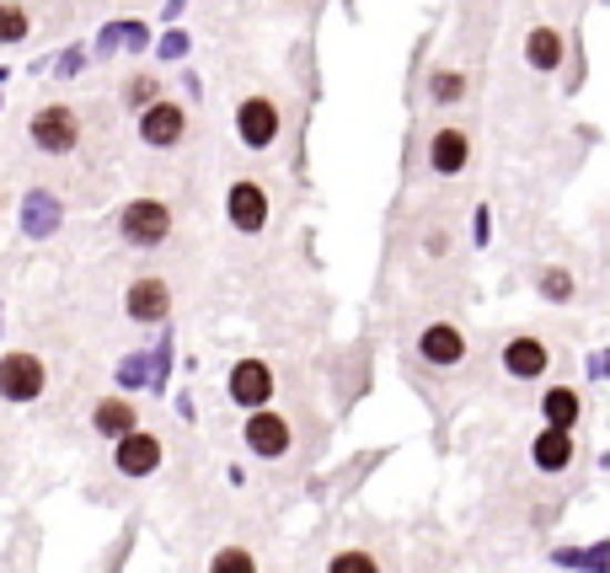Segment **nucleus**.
<instances>
[{
    "label": "nucleus",
    "mask_w": 610,
    "mask_h": 573,
    "mask_svg": "<svg viewBox=\"0 0 610 573\" xmlns=\"http://www.w3.org/2000/svg\"><path fill=\"white\" fill-rule=\"evenodd\" d=\"M81 134H87V123H81V113H75L70 102H43V108H32V119H28L32 151L70 155L81 145Z\"/></svg>",
    "instance_id": "1"
},
{
    "label": "nucleus",
    "mask_w": 610,
    "mask_h": 573,
    "mask_svg": "<svg viewBox=\"0 0 610 573\" xmlns=\"http://www.w3.org/2000/svg\"><path fill=\"white\" fill-rule=\"evenodd\" d=\"M172 225H177V210L166 204V199H129L119 210V237L129 247H140V252H151L172 237Z\"/></svg>",
    "instance_id": "2"
},
{
    "label": "nucleus",
    "mask_w": 610,
    "mask_h": 573,
    "mask_svg": "<svg viewBox=\"0 0 610 573\" xmlns=\"http://www.w3.org/2000/svg\"><path fill=\"white\" fill-rule=\"evenodd\" d=\"M236 134H242L246 151H274L278 134H284V113L268 91H246L242 108H236Z\"/></svg>",
    "instance_id": "3"
},
{
    "label": "nucleus",
    "mask_w": 610,
    "mask_h": 573,
    "mask_svg": "<svg viewBox=\"0 0 610 573\" xmlns=\"http://www.w3.org/2000/svg\"><path fill=\"white\" fill-rule=\"evenodd\" d=\"M225 396H231L242 413H263V408L274 402V364L263 360V354L236 360L231 364V375H225Z\"/></svg>",
    "instance_id": "4"
},
{
    "label": "nucleus",
    "mask_w": 610,
    "mask_h": 573,
    "mask_svg": "<svg viewBox=\"0 0 610 573\" xmlns=\"http://www.w3.org/2000/svg\"><path fill=\"white\" fill-rule=\"evenodd\" d=\"M49 392V364L32 349H6L0 354V396L6 402H38Z\"/></svg>",
    "instance_id": "5"
},
{
    "label": "nucleus",
    "mask_w": 610,
    "mask_h": 573,
    "mask_svg": "<svg viewBox=\"0 0 610 573\" xmlns=\"http://www.w3.org/2000/svg\"><path fill=\"white\" fill-rule=\"evenodd\" d=\"M413 349H418V360L434 364V370H456V364H466V354H471V338H466V328L460 322H424L418 328V338H413Z\"/></svg>",
    "instance_id": "6"
},
{
    "label": "nucleus",
    "mask_w": 610,
    "mask_h": 573,
    "mask_svg": "<svg viewBox=\"0 0 610 573\" xmlns=\"http://www.w3.org/2000/svg\"><path fill=\"white\" fill-rule=\"evenodd\" d=\"M123 316H129L134 328H161V322L172 316V284H166L161 273L129 279V290H123Z\"/></svg>",
    "instance_id": "7"
},
{
    "label": "nucleus",
    "mask_w": 610,
    "mask_h": 573,
    "mask_svg": "<svg viewBox=\"0 0 610 573\" xmlns=\"http://www.w3.org/2000/svg\"><path fill=\"white\" fill-rule=\"evenodd\" d=\"M268 214H274V199H268V188L257 178H236L231 182V193H225V220L242 231V237H257L263 225H268Z\"/></svg>",
    "instance_id": "8"
},
{
    "label": "nucleus",
    "mask_w": 610,
    "mask_h": 573,
    "mask_svg": "<svg viewBox=\"0 0 610 573\" xmlns=\"http://www.w3.org/2000/svg\"><path fill=\"white\" fill-rule=\"evenodd\" d=\"M242 445L257 455V461H278V455H289V445H295V429H289V419H284V413L263 408V413H246Z\"/></svg>",
    "instance_id": "9"
},
{
    "label": "nucleus",
    "mask_w": 610,
    "mask_h": 573,
    "mask_svg": "<svg viewBox=\"0 0 610 573\" xmlns=\"http://www.w3.org/2000/svg\"><path fill=\"white\" fill-rule=\"evenodd\" d=\"M498 360H504L509 381H541L551 370V349H547V338H536V332H509L504 349H498Z\"/></svg>",
    "instance_id": "10"
},
{
    "label": "nucleus",
    "mask_w": 610,
    "mask_h": 573,
    "mask_svg": "<svg viewBox=\"0 0 610 573\" xmlns=\"http://www.w3.org/2000/svg\"><path fill=\"white\" fill-rule=\"evenodd\" d=\"M530 466H536L541 478H568V472L579 466V434L541 423V434L530 440Z\"/></svg>",
    "instance_id": "11"
},
{
    "label": "nucleus",
    "mask_w": 610,
    "mask_h": 573,
    "mask_svg": "<svg viewBox=\"0 0 610 573\" xmlns=\"http://www.w3.org/2000/svg\"><path fill=\"white\" fill-rule=\"evenodd\" d=\"M161 461H166V445H161V434H151L145 423L113 445V466H119V478H155Z\"/></svg>",
    "instance_id": "12"
},
{
    "label": "nucleus",
    "mask_w": 610,
    "mask_h": 573,
    "mask_svg": "<svg viewBox=\"0 0 610 573\" xmlns=\"http://www.w3.org/2000/svg\"><path fill=\"white\" fill-rule=\"evenodd\" d=\"M424 155H428V172H434V178H460V172L471 167V129H460V123L434 129Z\"/></svg>",
    "instance_id": "13"
},
{
    "label": "nucleus",
    "mask_w": 610,
    "mask_h": 573,
    "mask_svg": "<svg viewBox=\"0 0 610 573\" xmlns=\"http://www.w3.org/2000/svg\"><path fill=\"white\" fill-rule=\"evenodd\" d=\"M140 140H145L151 151H172V145H183L187 140V108L183 102H172V97H161L155 108L140 113Z\"/></svg>",
    "instance_id": "14"
},
{
    "label": "nucleus",
    "mask_w": 610,
    "mask_h": 573,
    "mask_svg": "<svg viewBox=\"0 0 610 573\" xmlns=\"http://www.w3.org/2000/svg\"><path fill=\"white\" fill-rule=\"evenodd\" d=\"M140 429V408L129 402L123 392H108V396H96V408H92V434H102V440H113L119 445L123 434H134Z\"/></svg>",
    "instance_id": "15"
},
{
    "label": "nucleus",
    "mask_w": 610,
    "mask_h": 573,
    "mask_svg": "<svg viewBox=\"0 0 610 573\" xmlns=\"http://www.w3.org/2000/svg\"><path fill=\"white\" fill-rule=\"evenodd\" d=\"M583 419V396L573 386H547L541 392V423L547 429H579Z\"/></svg>",
    "instance_id": "16"
},
{
    "label": "nucleus",
    "mask_w": 610,
    "mask_h": 573,
    "mask_svg": "<svg viewBox=\"0 0 610 573\" xmlns=\"http://www.w3.org/2000/svg\"><path fill=\"white\" fill-rule=\"evenodd\" d=\"M562 54H568L562 32L557 28H530V38H525V60H530V70L551 76V70H562Z\"/></svg>",
    "instance_id": "17"
},
{
    "label": "nucleus",
    "mask_w": 610,
    "mask_h": 573,
    "mask_svg": "<svg viewBox=\"0 0 610 573\" xmlns=\"http://www.w3.org/2000/svg\"><path fill=\"white\" fill-rule=\"evenodd\" d=\"M327 573H386V563L369 546H337L327 557Z\"/></svg>",
    "instance_id": "18"
},
{
    "label": "nucleus",
    "mask_w": 610,
    "mask_h": 573,
    "mask_svg": "<svg viewBox=\"0 0 610 573\" xmlns=\"http://www.w3.org/2000/svg\"><path fill=\"white\" fill-rule=\"evenodd\" d=\"M60 231V199L32 193L28 199V237H54Z\"/></svg>",
    "instance_id": "19"
},
{
    "label": "nucleus",
    "mask_w": 610,
    "mask_h": 573,
    "mask_svg": "<svg viewBox=\"0 0 610 573\" xmlns=\"http://www.w3.org/2000/svg\"><path fill=\"white\" fill-rule=\"evenodd\" d=\"M28 32H32L28 6H22V0H0V43L11 49V43H22Z\"/></svg>",
    "instance_id": "20"
},
{
    "label": "nucleus",
    "mask_w": 610,
    "mask_h": 573,
    "mask_svg": "<svg viewBox=\"0 0 610 573\" xmlns=\"http://www.w3.org/2000/svg\"><path fill=\"white\" fill-rule=\"evenodd\" d=\"M210 573H263V569H257V557L246 546H220L210 557Z\"/></svg>",
    "instance_id": "21"
},
{
    "label": "nucleus",
    "mask_w": 610,
    "mask_h": 573,
    "mask_svg": "<svg viewBox=\"0 0 610 573\" xmlns=\"http://www.w3.org/2000/svg\"><path fill=\"white\" fill-rule=\"evenodd\" d=\"M536 290H541V301H551V305L573 301V273H568V269H541Z\"/></svg>",
    "instance_id": "22"
},
{
    "label": "nucleus",
    "mask_w": 610,
    "mask_h": 573,
    "mask_svg": "<svg viewBox=\"0 0 610 573\" xmlns=\"http://www.w3.org/2000/svg\"><path fill=\"white\" fill-rule=\"evenodd\" d=\"M428 97H434V102H460V97H466V76H460V70H434V76H428Z\"/></svg>",
    "instance_id": "23"
},
{
    "label": "nucleus",
    "mask_w": 610,
    "mask_h": 573,
    "mask_svg": "<svg viewBox=\"0 0 610 573\" xmlns=\"http://www.w3.org/2000/svg\"><path fill=\"white\" fill-rule=\"evenodd\" d=\"M155 91H161V81H155V76H129V81H123V102L145 113V108H155V102H161Z\"/></svg>",
    "instance_id": "24"
},
{
    "label": "nucleus",
    "mask_w": 610,
    "mask_h": 573,
    "mask_svg": "<svg viewBox=\"0 0 610 573\" xmlns=\"http://www.w3.org/2000/svg\"><path fill=\"white\" fill-rule=\"evenodd\" d=\"M562 563H573V569L600 573V569H610V546H589V552H562Z\"/></svg>",
    "instance_id": "25"
},
{
    "label": "nucleus",
    "mask_w": 610,
    "mask_h": 573,
    "mask_svg": "<svg viewBox=\"0 0 610 573\" xmlns=\"http://www.w3.org/2000/svg\"><path fill=\"white\" fill-rule=\"evenodd\" d=\"M0 204H6V199H0Z\"/></svg>",
    "instance_id": "26"
}]
</instances>
